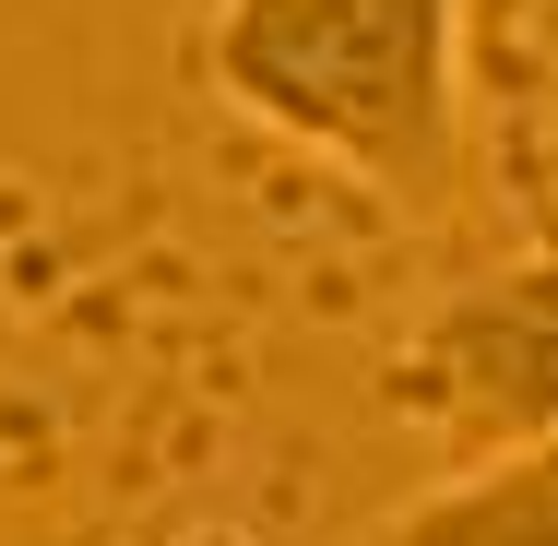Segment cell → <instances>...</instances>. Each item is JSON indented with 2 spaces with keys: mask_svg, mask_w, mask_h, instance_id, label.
I'll return each mask as SVG.
<instances>
[{
  "mask_svg": "<svg viewBox=\"0 0 558 546\" xmlns=\"http://www.w3.org/2000/svg\"><path fill=\"white\" fill-rule=\"evenodd\" d=\"M463 36L475 0H215L203 84L250 131L344 167L356 191L404 215H451L475 167Z\"/></svg>",
  "mask_w": 558,
  "mask_h": 546,
  "instance_id": "6da1fadb",
  "label": "cell"
},
{
  "mask_svg": "<svg viewBox=\"0 0 558 546\" xmlns=\"http://www.w3.org/2000/svg\"><path fill=\"white\" fill-rule=\"evenodd\" d=\"M392 404L428 439H451V463L558 439V250L451 286L392 356Z\"/></svg>",
  "mask_w": 558,
  "mask_h": 546,
  "instance_id": "7a4b0ae2",
  "label": "cell"
},
{
  "mask_svg": "<svg viewBox=\"0 0 558 546\" xmlns=\"http://www.w3.org/2000/svg\"><path fill=\"white\" fill-rule=\"evenodd\" d=\"M356 546H558V439L451 463L440 487L392 499Z\"/></svg>",
  "mask_w": 558,
  "mask_h": 546,
  "instance_id": "3957f363",
  "label": "cell"
}]
</instances>
